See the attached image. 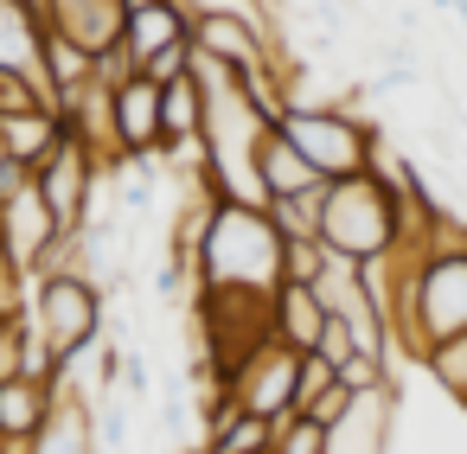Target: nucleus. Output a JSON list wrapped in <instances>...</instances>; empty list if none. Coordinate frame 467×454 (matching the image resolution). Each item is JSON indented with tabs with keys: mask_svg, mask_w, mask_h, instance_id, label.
I'll use <instances>...</instances> for the list:
<instances>
[{
	"mask_svg": "<svg viewBox=\"0 0 467 454\" xmlns=\"http://www.w3.org/2000/svg\"><path fill=\"white\" fill-rule=\"evenodd\" d=\"M192 288L275 294L282 288V231L269 224V212L218 199L192 231Z\"/></svg>",
	"mask_w": 467,
	"mask_h": 454,
	"instance_id": "nucleus-1",
	"label": "nucleus"
},
{
	"mask_svg": "<svg viewBox=\"0 0 467 454\" xmlns=\"http://www.w3.org/2000/svg\"><path fill=\"white\" fill-rule=\"evenodd\" d=\"M454 333H467V256H422V269L403 282V294L390 307L397 358L422 365Z\"/></svg>",
	"mask_w": 467,
	"mask_h": 454,
	"instance_id": "nucleus-2",
	"label": "nucleus"
},
{
	"mask_svg": "<svg viewBox=\"0 0 467 454\" xmlns=\"http://www.w3.org/2000/svg\"><path fill=\"white\" fill-rule=\"evenodd\" d=\"M410 237V212L390 186H378L371 173L333 180L320 192V243L346 263H371L384 250H397Z\"/></svg>",
	"mask_w": 467,
	"mask_h": 454,
	"instance_id": "nucleus-3",
	"label": "nucleus"
},
{
	"mask_svg": "<svg viewBox=\"0 0 467 454\" xmlns=\"http://www.w3.org/2000/svg\"><path fill=\"white\" fill-rule=\"evenodd\" d=\"M371 116H352V109H339V103H295L282 122H275V135L333 186V180H352V173H365V148H371Z\"/></svg>",
	"mask_w": 467,
	"mask_h": 454,
	"instance_id": "nucleus-4",
	"label": "nucleus"
},
{
	"mask_svg": "<svg viewBox=\"0 0 467 454\" xmlns=\"http://www.w3.org/2000/svg\"><path fill=\"white\" fill-rule=\"evenodd\" d=\"M103 288L84 275H33V326L46 333V346L58 352V365L71 352H84L90 339H103Z\"/></svg>",
	"mask_w": 467,
	"mask_h": 454,
	"instance_id": "nucleus-5",
	"label": "nucleus"
},
{
	"mask_svg": "<svg viewBox=\"0 0 467 454\" xmlns=\"http://www.w3.org/2000/svg\"><path fill=\"white\" fill-rule=\"evenodd\" d=\"M295 384H301V352L282 346V339H263V346L224 377L231 403H237L244 416H263V422L295 416Z\"/></svg>",
	"mask_w": 467,
	"mask_h": 454,
	"instance_id": "nucleus-6",
	"label": "nucleus"
},
{
	"mask_svg": "<svg viewBox=\"0 0 467 454\" xmlns=\"http://www.w3.org/2000/svg\"><path fill=\"white\" fill-rule=\"evenodd\" d=\"M103 173H109V167H97V154H90L78 135H65V141H58V154L33 173V186H39V199L52 205L58 231H84V218H90V199H97Z\"/></svg>",
	"mask_w": 467,
	"mask_h": 454,
	"instance_id": "nucleus-7",
	"label": "nucleus"
},
{
	"mask_svg": "<svg viewBox=\"0 0 467 454\" xmlns=\"http://www.w3.org/2000/svg\"><path fill=\"white\" fill-rule=\"evenodd\" d=\"M46 26L65 33L71 46H84L90 58L122 46L129 33V0H46Z\"/></svg>",
	"mask_w": 467,
	"mask_h": 454,
	"instance_id": "nucleus-8",
	"label": "nucleus"
},
{
	"mask_svg": "<svg viewBox=\"0 0 467 454\" xmlns=\"http://www.w3.org/2000/svg\"><path fill=\"white\" fill-rule=\"evenodd\" d=\"M0 237H7V256L33 275V269H39V256H46L65 231H58V218H52V205L39 199V186H26L20 199L0 205Z\"/></svg>",
	"mask_w": 467,
	"mask_h": 454,
	"instance_id": "nucleus-9",
	"label": "nucleus"
},
{
	"mask_svg": "<svg viewBox=\"0 0 467 454\" xmlns=\"http://www.w3.org/2000/svg\"><path fill=\"white\" fill-rule=\"evenodd\" d=\"M116 141L129 160H154L167 148V129H161V84L148 77H129L116 90Z\"/></svg>",
	"mask_w": 467,
	"mask_h": 454,
	"instance_id": "nucleus-10",
	"label": "nucleus"
},
{
	"mask_svg": "<svg viewBox=\"0 0 467 454\" xmlns=\"http://www.w3.org/2000/svg\"><path fill=\"white\" fill-rule=\"evenodd\" d=\"M39 39H46V20L26 7V0H0V71L33 77V90H39L46 109H52V84H46V71H39Z\"/></svg>",
	"mask_w": 467,
	"mask_h": 454,
	"instance_id": "nucleus-11",
	"label": "nucleus"
},
{
	"mask_svg": "<svg viewBox=\"0 0 467 454\" xmlns=\"http://www.w3.org/2000/svg\"><path fill=\"white\" fill-rule=\"evenodd\" d=\"M52 409H58V384H52V377L20 371V377L0 384V435H7L14 448H26V441L46 428V416H52Z\"/></svg>",
	"mask_w": 467,
	"mask_h": 454,
	"instance_id": "nucleus-12",
	"label": "nucleus"
},
{
	"mask_svg": "<svg viewBox=\"0 0 467 454\" xmlns=\"http://www.w3.org/2000/svg\"><path fill=\"white\" fill-rule=\"evenodd\" d=\"M0 135H7V160H26V167L39 173V167L58 154V141H65L71 129H65V116H58V109H46V103H39V109H14V116H0Z\"/></svg>",
	"mask_w": 467,
	"mask_h": 454,
	"instance_id": "nucleus-13",
	"label": "nucleus"
},
{
	"mask_svg": "<svg viewBox=\"0 0 467 454\" xmlns=\"http://www.w3.org/2000/svg\"><path fill=\"white\" fill-rule=\"evenodd\" d=\"M269 320H275V339H282V346L314 352V339H320V326H327V307H320V294H314L307 282H282V288L269 294Z\"/></svg>",
	"mask_w": 467,
	"mask_h": 454,
	"instance_id": "nucleus-14",
	"label": "nucleus"
},
{
	"mask_svg": "<svg viewBox=\"0 0 467 454\" xmlns=\"http://www.w3.org/2000/svg\"><path fill=\"white\" fill-rule=\"evenodd\" d=\"M256 180H263L269 199H301V192H320V186H327V180H320V173H314V167H307L275 129L256 141Z\"/></svg>",
	"mask_w": 467,
	"mask_h": 454,
	"instance_id": "nucleus-15",
	"label": "nucleus"
},
{
	"mask_svg": "<svg viewBox=\"0 0 467 454\" xmlns=\"http://www.w3.org/2000/svg\"><path fill=\"white\" fill-rule=\"evenodd\" d=\"M26 454H97V422H90V409L58 390V409H52L46 428L26 441Z\"/></svg>",
	"mask_w": 467,
	"mask_h": 454,
	"instance_id": "nucleus-16",
	"label": "nucleus"
},
{
	"mask_svg": "<svg viewBox=\"0 0 467 454\" xmlns=\"http://www.w3.org/2000/svg\"><path fill=\"white\" fill-rule=\"evenodd\" d=\"M173 39H192V20L173 7V0H148V7H129V33H122V46L135 52V65L154 58V52L173 46Z\"/></svg>",
	"mask_w": 467,
	"mask_h": 454,
	"instance_id": "nucleus-17",
	"label": "nucleus"
},
{
	"mask_svg": "<svg viewBox=\"0 0 467 454\" xmlns=\"http://www.w3.org/2000/svg\"><path fill=\"white\" fill-rule=\"evenodd\" d=\"M161 129H167V148H186V141H205V97L192 77L167 84L161 90ZM161 148V154H167Z\"/></svg>",
	"mask_w": 467,
	"mask_h": 454,
	"instance_id": "nucleus-18",
	"label": "nucleus"
},
{
	"mask_svg": "<svg viewBox=\"0 0 467 454\" xmlns=\"http://www.w3.org/2000/svg\"><path fill=\"white\" fill-rule=\"evenodd\" d=\"M422 371H429V377H435V384H441V390H448V397L467 409V333L441 339V346L422 358Z\"/></svg>",
	"mask_w": 467,
	"mask_h": 454,
	"instance_id": "nucleus-19",
	"label": "nucleus"
},
{
	"mask_svg": "<svg viewBox=\"0 0 467 454\" xmlns=\"http://www.w3.org/2000/svg\"><path fill=\"white\" fill-rule=\"evenodd\" d=\"M327 192V186H320ZM320 192H301V199H269V224L282 237H320Z\"/></svg>",
	"mask_w": 467,
	"mask_h": 454,
	"instance_id": "nucleus-20",
	"label": "nucleus"
},
{
	"mask_svg": "<svg viewBox=\"0 0 467 454\" xmlns=\"http://www.w3.org/2000/svg\"><path fill=\"white\" fill-rule=\"evenodd\" d=\"M327 263H333V250L320 237H282V282H320Z\"/></svg>",
	"mask_w": 467,
	"mask_h": 454,
	"instance_id": "nucleus-21",
	"label": "nucleus"
},
{
	"mask_svg": "<svg viewBox=\"0 0 467 454\" xmlns=\"http://www.w3.org/2000/svg\"><path fill=\"white\" fill-rule=\"evenodd\" d=\"M26 314H33V275L14 256H0V320H26Z\"/></svg>",
	"mask_w": 467,
	"mask_h": 454,
	"instance_id": "nucleus-22",
	"label": "nucleus"
},
{
	"mask_svg": "<svg viewBox=\"0 0 467 454\" xmlns=\"http://www.w3.org/2000/svg\"><path fill=\"white\" fill-rule=\"evenodd\" d=\"M141 77L148 84H180V77H192V39H173V46H161L154 58H141Z\"/></svg>",
	"mask_w": 467,
	"mask_h": 454,
	"instance_id": "nucleus-23",
	"label": "nucleus"
},
{
	"mask_svg": "<svg viewBox=\"0 0 467 454\" xmlns=\"http://www.w3.org/2000/svg\"><path fill=\"white\" fill-rule=\"evenodd\" d=\"M352 403H358V397H352L346 384H327V390H320V397H307V403H301L295 416H307L314 428H327V435H333V428H339V422L352 416Z\"/></svg>",
	"mask_w": 467,
	"mask_h": 454,
	"instance_id": "nucleus-24",
	"label": "nucleus"
},
{
	"mask_svg": "<svg viewBox=\"0 0 467 454\" xmlns=\"http://www.w3.org/2000/svg\"><path fill=\"white\" fill-rule=\"evenodd\" d=\"M269 454H327V428H314L307 416H282Z\"/></svg>",
	"mask_w": 467,
	"mask_h": 454,
	"instance_id": "nucleus-25",
	"label": "nucleus"
},
{
	"mask_svg": "<svg viewBox=\"0 0 467 454\" xmlns=\"http://www.w3.org/2000/svg\"><path fill=\"white\" fill-rule=\"evenodd\" d=\"M173 7L186 20H218V14H231V20H275L269 0H173Z\"/></svg>",
	"mask_w": 467,
	"mask_h": 454,
	"instance_id": "nucleus-26",
	"label": "nucleus"
},
{
	"mask_svg": "<svg viewBox=\"0 0 467 454\" xmlns=\"http://www.w3.org/2000/svg\"><path fill=\"white\" fill-rule=\"evenodd\" d=\"M129 77H141V65H135V52H129V46L97 52V84H103V90H122Z\"/></svg>",
	"mask_w": 467,
	"mask_h": 454,
	"instance_id": "nucleus-27",
	"label": "nucleus"
},
{
	"mask_svg": "<svg viewBox=\"0 0 467 454\" xmlns=\"http://www.w3.org/2000/svg\"><path fill=\"white\" fill-rule=\"evenodd\" d=\"M327 384H339V371L320 358V352H301V384H295V409L307 403V397H320Z\"/></svg>",
	"mask_w": 467,
	"mask_h": 454,
	"instance_id": "nucleus-28",
	"label": "nucleus"
},
{
	"mask_svg": "<svg viewBox=\"0 0 467 454\" xmlns=\"http://www.w3.org/2000/svg\"><path fill=\"white\" fill-rule=\"evenodd\" d=\"M20 333H26V320H0V384H7V377H20V371H26V352H20Z\"/></svg>",
	"mask_w": 467,
	"mask_h": 454,
	"instance_id": "nucleus-29",
	"label": "nucleus"
},
{
	"mask_svg": "<svg viewBox=\"0 0 467 454\" xmlns=\"http://www.w3.org/2000/svg\"><path fill=\"white\" fill-rule=\"evenodd\" d=\"M314 352H320V358H327V365L339 371V365H346V358H352L358 346H352V333H346L339 320H327V326H320V339H314Z\"/></svg>",
	"mask_w": 467,
	"mask_h": 454,
	"instance_id": "nucleus-30",
	"label": "nucleus"
},
{
	"mask_svg": "<svg viewBox=\"0 0 467 454\" xmlns=\"http://www.w3.org/2000/svg\"><path fill=\"white\" fill-rule=\"evenodd\" d=\"M26 186H33V167H26V160H0V205L20 199Z\"/></svg>",
	"mask_w": 467,
	"mask_h": 454,
	"instance_id": "nucleus-31",
	"label": "nucleus"
},
{
	"mask_svg": "<svg viewBox=\"0 0 467 454\" xmlns=\"http://www.w3.org/2000/svg\"><path fill=\"white\" fill-rule=\"evenodd\" d=\"M0 160H7V135H0Z\"/></svg>",
	"mask_w": 467,
	"mask_h": 454,
	"instance_id": "nucleus-32",
	"label": "nucleus"
},
{
	"mask_svg": "<svg viewBox=\"0 0 467 454\" xmlns=\"http://www.w3.org/2000/svg\"><path fill=\"white\" fill-rule=\"evenodd\" d=\"M0 256H7V237H0Z\"/></svg>",
	"mask_w": 467,
	"mask_h": 454,
	"instance_id": "nucleus-33",
	"label": "nucleus"
},
{
	"mask_svg": "<svg viewBox=\"0 0 467 454\" xmlns=\"http://www.w3.org/2000/svg\"><path fill=\"white\" fill-rule=\"evenodd\" d=\"M97 454H116V448H97Z\"/></svg>",
	"mask_w": 467,
	"mask_h": 454,
	"instance_id": "nucleus-34",
	"label": "nucleus"
}]
</instances>
